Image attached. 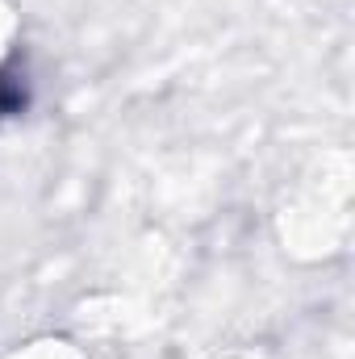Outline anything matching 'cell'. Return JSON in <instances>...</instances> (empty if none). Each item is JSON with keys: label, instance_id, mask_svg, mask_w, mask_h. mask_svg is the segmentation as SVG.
Instances as JSON below:
<instances>
[{"label": "cell", "instance_id": "6da1fadb", "mask_svg": "<svg viewBox=\"0 0 355 359\" xmlns=\"http://www.w3.org/2000/svg\"><path fill=\"white\" fill-rule=\"evenodd\" d=\"M29 104V88H25V72L4 67L0 72V117H13Z\"/></svg>", "mask_w": 355, "mask_h": 359}]
</instances>
